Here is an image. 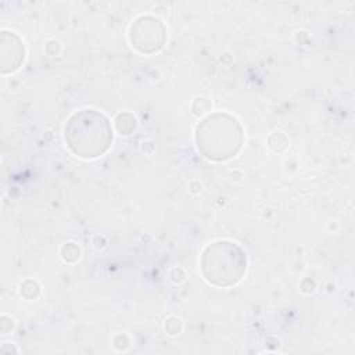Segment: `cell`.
<instances>
[{
  "mask_svg": "<svg viewBox=\"0 0 355 355\" xmlns=\"http://www.w3.org/2000/svg\"><path fill=\"white\" fill-rule=\"evenodd\" d=\"M64 137L68 148L76 157L92 159L110 148L112 128L104 114L96 110H80L67 121Z\"/></svg>",
  "mask_w": 355,
  "mask_h": 355,
  "instance_id": "6da1fadb",
  "label": "cell"
},
{
  "mask_svg": "<svg viewBox=\"0 0 355 355\" xmlns=\"http://www.w3.org/2000/svg\"><path fill=\"white\" fill-rule=\"evenodd\" d=\"M198 151L211 161H226L234 157L243 146V128L240 122L225 112L211 114L196 128Z\"/></svg>",
  "mask_w": 355,
  "mask_h": 355,
  "instance_id": "7a4b0ae2",
  "label": "cell"
},
{
  "mask_svg": "<svg viewBox=\"0 0 355 355\" xmlns=\"http://www.w3.org/2000/svg\"><path fill=\"white\" fill-rule=\"evenodd\" d=\"M247 268L245 252L232 241H215L201 255L204 279L216 287H230L241 280Z\"/></svg>",
  "mask_w": 355,
  "mask_h": 355,
  "instance_id": "3957f363",
  "label": "cell"
},
{
  "mask_svg": "<svg viewBox=\"0 0 355 355\" xmlns=\"http://www.w3.org/2000/svg\"><path fill=\"white\" fill-rule=\"evenodd\" d=\"M165 33V26L159 19L143 15L132 24L129 37L136 50L143 54H151L164 46Z\"/></svg>",
  "mask_w": 355,
  "mask_h": 355,
  "instance_id": "277c9868",
  "label": "cell"
},
{
  "mask_svg": "<svg viewBox=\"0 0 355 355\" xmlns=\"http://www.w3.org/2000/svg\"><path fill=\"white\" fill-rule=\"evenodd\" d=\"M115 126H116V130L121 135H130L136 129L137 121H136L133 114H130V112H121L115 118Z\"/></svg>",
  "mask_w": 355,
  "mask_h": 355,
  "instance_id": "5b68a950",
  "label": "cell"
},
{
  "mask_svg": "<svg viewBox=\"0 0 355 355\" xmlns=\"http://www.w3.org/2000/svg\"><path fill=\"white\" fill-rule=\"evenodd\" d=\"M80 255V250L75 243H65L61 248V258L65 262H75Z\"/></svg>",
  "mask_w": 355,
  "mask_h": 355,
  "instance_id": "8992f818",
  "label": "cell"
},
{
  "mask_svg": "<svg viewBox=\"0 0 355 355\" xmlns=\"http://www.w3.org/2000/svg\"><path fill=\"white\" fill-rule=\"evenodd\" d=\"M39 284L35 282V280H25L24 283H21L19 286V291H21V295L25 297L26 300H35L37 295L35 293H32V288H37Z\"/></svg>",
  "mask_w": 355,
  "mask_h": 355,
  "instance_id": "52a82bcc",
  "label": "cell"
},
{
  "mask_svg": "<svg viewBox=\"0 0 355 355\" xmlns=\"http://www.w3.org/2000/svg\"><path fill=\"white\" fill-rule=\"evenodd\" d=\"M165 330L168 334L171 336H175V334H179V331L182 330V322L180 319L178 318H169L166 322H165Z\"/></svg>",
  "mask_w": 355,
  "mask_h": 355,
  "instance_id": "ba28073f",
  "label": "cell"
}]
</instances>
